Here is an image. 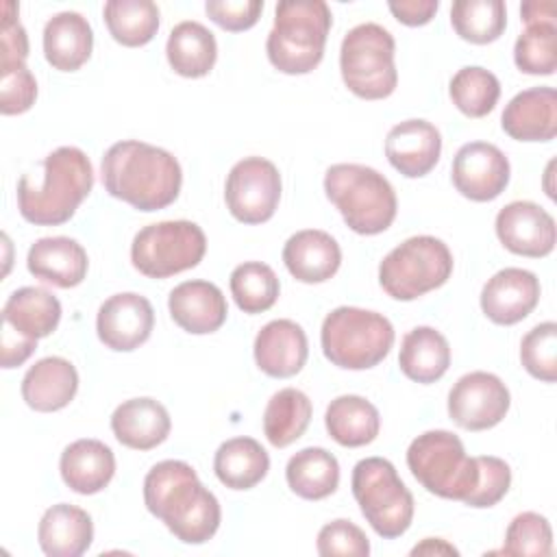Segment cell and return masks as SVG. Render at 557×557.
Here are the masks:
<instances>
[{"label": "cell", "instance_id": "cell-1", "mask_svg": "<svg viewBox=\"0 0 557 557\" xmlns=\"http://www.w3.org/2000/svg\"><path fill=\"white\" fill-rule=\"evenodd\" d=\"M144 503L183 544L209 542L222 520L215 494L181 459H165L148 470L144 479Z\"/></svg>", "mask_w": 557, "mask_h": 557}, {"label": "cell", "instance_id": "cell-2", "mask_svg": "<svg viewBox=\"0 0 557 557\" xmlns=\"http://www.w3.org/2000/svg\"><path fill=\"white\" fill-rule=\"evenodd\" d=\"M100 170L104 189L139 211L170 207L183 185V170L176 157L139 139L115 141L104 152Z\"/></svg>", "mask_w": 557, "mask_h": 557}, {"label": "cell", "instance_id": "cell-3", "mask_svg": "<svg viewBox=\"0 0 557 557\" xmlns=\"http://www.w3.org/2000/svg\"><path fill=\"white\" fill-rule=\"evenodd\" d=\"M94 187L89 157L76 146H61L41 161V172L24 174L17 183V209L37 226L67 222Z\"/></svg>", "mask_w": 557, "mask_h": 557}, {"label": "cell", "instance_id": "cell-4", "mask_svg": "<svg viewBox=\"0 0 557 557\" xmlns=\"http://www.w3.org/2000/svg\"><path fill=\"white\" fill-rule=\"evenodd\" d=\"M331 24V9L322 0H281L265 41L270 63L283 74L315 70L324 57Z\"/></svg>", "mask_w": 557, "mask_h": 557}, {"label": "cell", "instance_id": "cell-5", "mask_svg": "<svg viewBox=\"0 0 557 557\" xmlns=\"http://www.w3.org/2000/svg\"><path fill=\"white\" fill-rule=\"evenodd\" d=\"M324 191L348 228L359 235L387 231L398 211L392 183L374 168L361 163L331 165L324 174Z\"/></svg>", "mask_w": 557, "mask_h": 557}, {"label": "cell", "instance_id": "cell-6", "mask_svg": "<svg viewBox=\"0 0 557 557\" xmlns=\"http://www.w3.org/2000/svg\"><path fill=\"white\" fill-rule=\"evenodd\" d=\"M320 344L333 366L368 370L389 355L394 326L383 313L361 307H337L322 322Z\"/></svg>", "mask_w": 557, "mask_h": 557}, {"label": "cell", "instance_id": "cell-7", "mask_svg": "<svg viewBox=\"0 0 557 557\" xmlns=\"http://www.w3.org/2000/svg\"><path fill=\"white\" fill-rule=\"evenodd\" d=\"M407 466L426 492L461 503L479 476L476 457H468L463 442L444 429L418 435L407 448Z\"/></svg>", "mask_w": 557, "mask_h": 557}, {"label": "cell", "instance_id": "cell-8", "mask_svg": "<svg viewBox=\"0 0 557 557\" xmlns=\"http://www.w3.org/2000/svg\"><path fill=\"white\" fill-rule=\"evenodd\" d=\"M394 50V37L381 24L363 22L352 26L339 48L344 85L363 100L392 96L398 85Z\"/></svg>", "mask_w": 557, "mask_h": 557}, {"label": "cell", "instance_id": "cell-9", "mask_svg": "<svg viewBox=\"0 0 557 557\" xmlns=\"http://www.w3.org/2000/svg\"><path fill=\"white\" fill-rule=\"evenodd\" d=\"M350 487L363 518L381 537H400L411 527L413 496L400 481L392 461L383 457L357 461Z\"/></svg>", "mask_w": 557, "mask_h": 557}, {"label": "cell", "instance_id": "cell-10", "mask_svg": "<svg viewBox=\"0 0 557 557\" xmlns=\"http://www.w3.org/2000/svg\"><path fill=\"white\" fill-rule=\"evenodd\" d=\"M453 274L448 246L433 235H416L392 248L379 265L383 292L396 300H416L442 287Z\"/></svg>", "mask_w": 557, "mask_h": 557}, {"label": "cell", "instance_id": "cell-11", "mask_svg": "<svg viewBox=\"0 0 557 557\" xmlns=\"http://www.w3.org/2000/svg\"><path fill=\"white\" fill-rule=\"evenodd\" d=\"M207 252L205 231L189 220L144 226L131 244V261L148 278H168L196 268Z\"/></svg>", "mask_w": 557, "mask_h": 557}, {"label": "cell", "instance_id": "cell-12", "mask_svg": "<svg viewBox=\"0 0 557 557\" xmlns=\"http://www.w3.org/2000/svg\"><path fill=\"white\" fill-rule=\"evenodd\" d=\"M224 200L231 215L244 224L268 222L281 200V174L263 157L237 161L224 183Z\"/></svg>", "mask_w": 557, "mask_h": 557}, {"label": "cell", "instance_id": "cell-13", "mask_svg": "<svg viewBox=\"0 0 557 557\" xmlns=\"http://www.w3.org/2000/svg\"><path fill=\"white\" fill-rule=\"evenodd\" d=\"M507 385L492 372H468L448 392V416L466 431L496 426L509 411Z\"/></svg>", "mask_w": 557, "mask_h": 557}, {"label": "cell", "instance_id": "cell-14", "mask_svg": "<svg viewBox=\"0 0 557 557\" xmlns=\"http://www.w3.org/2000/svg\"><path fill=\"white\" fill-rule=\"evenodd\" d=\"M509 159L490 141L463 144L450 168L455 189L474 202L498 198L509 183Z\"/></svg>", "mask_w": 557, "mask_h": 557}, {"label": "cell", "instance_id": "cell-15", "mask_svg": "<svg viewBox=\"0 0 557 557\" xmlns=\"http://www.w3.org/2000/svg\"><path fill=\"white\" fill-rule=\"evenodd\" d=\"M154 311L146 296L122 292L109 296L96 315L98 339L117 352L139 348L152 333Z\"/></svg>", "mask_w": 557, "mask_h": 557}, {"label": "cell", "instance_id": "cell-16", "mask_svg": "<svg viewBox=\"0 0 557 557\" xmlns=\"http://www.w3.org/2000/svg\"><path fill=\"white\" fill-rule=\"evenodd\" d=\"M496 235L500 244L522 257H546L557 242V226L553 215L531 200H513L496 215Z\"/></svg>", "mask_w": 557, "mask_h": 557}, {"label": "cell", "instance_id": "cell-17", "mask_svg": "<svg viewBox=\"0 0 557 557\" xmlns=\"http://www.w3.org/2000/svg\"><path fill=\"white\" fill-rule=\"evenodd\" d=\"M540 302V281L522 268L498 270L481 289V309L494 324H516Z\"/></svg>", "mask_w": 557, "mask_h": 557}, {"label": "cell", "instance_id": "cell-18", "mask_svg": "<svg viewBox=\"0 0 557 557\" xmlns=\"http://www.w3.org/2000/svg\"><path fill=\"white\" fill-rule=\"evenodd\" d=\"M442 152V135L426 120H405L389 128L385 157L394 170L407 178L426 176Z\"/></svg>", "mask_w": 557, "mask_h": 557}, {"label": "cell", "instance_id": "cell-19", "mask_svg": "<svg viewBox=\"0 0 557 557\" xmlns=\"http://www.w3.org/2000/svg\"><path fill=\"white\" fill-rule=\"evenodd\" d=\"M168 309L172 320L191 335L218 331L228 313L222 289L202 278L178 283L168 296Z\"/></svg>", "mask_w": 557, "mask_h": 557}, {"label": "cell", "instance_id": "cell-20", "mask_svg": "<svg viewBox=\"0 0 557 557\" xmlns=\"http://www.w3.org/2000/svg\"><path fill=\"white\" fill-rule=\"evenodd\" d=\"M255 361L261 372L274 379H289L302 370L309 357V342L294 320H272L255 337Z\"/></svg>", "mask_w": 557, "mask_h": 557}, {"label": "cell", "instance_id": "cell-21", "mask_svg": "<svg viewBox=\"0 0 557 557\" xmlns=\"http://www.w3.org/2000/svg\"><path fill=\"white\" fill-rule=\"evenodd\" d=\"M503 131L518 141H550L557 135V94L553 87H531L516 94L503 115Z\"/></svg>", "mask_w": 557, "mask_h": 557}, {"label": "cell", "instance_id": "cell-22", "mask_svg": "<svg viewBox=\"0 0 557 557\" xmlns=\"http://www.w3.org/2000/svg\"><path fill=\"white\" fill-rule=\"evenodd\" d=\"M28 272L54 287L70 289L85 281L89 259L85 248L72 237H41L26 255Z\"/></svg>", "mask_w": 557, "mask_h": 557}, {"label": "cell", "instance_id": "cell-23", "mask_svg": "<svg viewBox=\"0 0 557 557\" xmlns=\"http://www.w3.org/2000/svg\"><path fill=\"white\" fill-rule=\"evenodd\" d=\"M283 263L300 283H324L339 270L342 248L326 231L305 228L285 242Z\"/></svg>", "mask_w": 557, "mask_h": 557}, {"label": "cell", "instance_id": "cell-24", "mask_svg": "<svg viewBox=\"0 0 557 557\" xmlns=\"http://www.w3.org/2000/svg\"><path fill=\"white\" fill-rule=\"evenodd\" d=\"M172 420L168 409L148 396L124 400L111 416L115 440L133 450H150L163 444L170 435Z\"/></svg>", "mask_w": 557, "mask_h": 557}, {"label": "cell", "instance_id": "cell-25", "mask_svg": "<svg viewBox=\"0 0 557 557\" xmlns=\"http://www.w3.org/2000/svg\"><path fill=\"white\" fill-rule=\"evenodd\" d=\"M59 470L72 492L83 496L98 494L115 474V455L104 442L83 437L63 448Z\"/></svg>", "mask_w": 557, "mask_h": 557}, {"label": "cell", "instance_id": "cell-26", "mask_svg": "<svg viewBox=\"0 0 557 557\" xmlns=\"http://www.w3.org/2000/svg\"><path fill=\"white\" fill-rule=\"evenodd\" d=\"M78 392V372L63 357H44L22 379L24 403L41 413L67 407Z\"/></svg>", "mask_w": 557, "mask_h": 557}, {"label": "cell", "instance_id": "cell-27", "mask_svg": "<svg viewBox=\"0 0 557 557\" xmlns=\"http://www.w3.org/2000/svg\"><path fill=\"white\" fill-rule=\"evenodd\" d=\"M37 540L48 557H81L94 540L91 516L76 505H52L39 520Z\"/></svg>", "mask_w": 557, "mask_h": 557}, {"label": "cell", "instance_id": "cell-28", "mask_svg": "<svg viewBox=\"0 0 557 557\" xmlns=\"http://www.w3.org/2000/svg\"><path fill=\"white\" fill-rule=\"evenodd\" d=\"M94 30L76 11L54 13L44 26L46 61L61 72H76L91 57Z\"/></svg>", "mask_w": 557, "mask_h": 557}, {"label": "cell", "instance_id": "cell-29", "mask_svg": "<svg viewBox=\"0 0 557 557\" xmlns=\"http://www.w3.org/2000/svg\"><path fill=\"white\" fill-rule=\"evenodd\" d=\"M59 320L61 302L44 287H20L2 307V322L28 339L48 337L59 326Z\"/></svg>", "mask_w": 557, "mask_h": 557}, {"label": "cell", "instance_id": "cell-30", "mask_svg": "<svg viewBox=\"0 0 557 557\" xmlns=\"http://www.w3.org/2000/svg\"><path fill=\"white\" fill-rule=\"evenodd\" d=\"M165 57L178 76L200 78L213 70L218 59V44L205 24L185 20L170 30Z\"/></svg>", "mask_w": 557, "mask_h": 557}, {"label": "cell", "instance_id": "cell-31", "mask_svg": "<svg viewBox=\"0 0 557 557\" xmlns=\"http://www.w3.org/2000/svg\"><path fill=\"white\" fill-rule=\"evenodd\" d=\"M398 366L416 383L429 385L440 381L450 366L448 339L433 326L411 329L400 342Z\"/></svg>", "mask_w": 557, "mask_h": 557}, {"label": "cell", "instance_id": "cell-32", "mask_svg": "<svg viewBox=\"0 0 557 557\" xmlns=\"http://www.w3.org/2000/svg\"><path fill=\"white\" fill-rule=\"evenodd\" d=\"M329 435L348 448H359L376 440L381 429L379 409L363 396L344 394L329 403L324 413Z\"/></svg>", "mask_w": 557, "mask_h": 557}, {"label": "cell", "instance_id": "cell-33", "mask_svg": "<svg viewBox=\"0 0 557 557\" xmlns=\"http://www.w3.org/2000/svg\"><path fill=\"white\" fill-rule=\"evenodd\" d=\"M270 457L265 448L252 437H233L220 444L213 457V472L218 481L231 490H250L265 479Z\"/></svg>", "mask_w": 557, "mask_h": 557}, {"label": "cell", "instance_id": "cell-34", "mask_svg": "<svg viewBox=\"0 0 557 557\" xmlns=\"http://www.w3.org/2000/svg\"><path fill=\"white\" fill-rule=\"evenodd\" d=\"M285 479L296 496L305 500H322L339 485V463L326 448L307 446L289 457Z\"/></svg>", "mask_w": 557, "mask_h": 557}, {"label": "cell", "instance_id": "cell-35", "mask_svg": "<svg viewBox=\"0 0 557 557\" xmlns=\"http://www.w3.org/2000/svg\"><path fill=\"white\" fill-rule=\"evenodd\" d=\"M311 400L296 387H283L265 405L263 433L274 448L294 444L311 422Z\"/></svg>", "mask_w": 557, "mask_h": 557}, {"label": "cell", "instance_id": "cell-36", "mask_svg": "<svg viewBox=\"0 0 557 557\" xmlns=\"http://www.w3.org/2000/svg\"><path fill=\"white\" fill-rule=\"evenodd\" d=\"M102 15L111 37L128 48L146 46L159 30V7L152 0H109Z\"/></svg>", "mask_w": 557, "mask_h": 557}, {"label": "cell", "instance_id": "cell-37", "mask_svg": "<svg viewBox=\"0 0 557 557\" xmlns=\"http://www.w3.org/2000/svg\"><path fill=\"white\" fill-rule=\"evenodd\" d=\"M455 33L470 44H492L507 26L503 0H457L450 7Z\"/></svg>", "mask_w": 557, "mask_h": 557}, {"label": "cell", "instance_id": "cell-38", "mask_svg": "<svg viewBox=\"0 0 557 557\" xmlns=\"http://www.w3.org/2000/svg\"><path fill=\"white\" fill-rule=\"evenodd\" d=\"M231 294L244 313L268 311L281 292L278 276L263 261H244L231 272Z\"/></svg>", "mask_w": 557, "mask_h": 557}, {"label": "cell", "instance_id": "cell-39", "mask_svg": "<svg viewBox=\"0 0 557 557\" xmlns=\"http://www.w3.org/2000/svg\"><path fill=\"white\" fill-rule=\"evenodd\" d=\"M448 94L453 104L468 117H483L487 115L500 96L498 78L481 67V65H466L457 70L448 83Z\"/></svg>", "mask_w": 557, "mask_h": 557}, {"label": "cell", "instance_id": "cell-40", "mask_svg": "<svg viewBox=\"0 0 557 557\" xmlns=\"http://www.w3.org/2000/svg\"><path fill=\"white\" fill-rule=\"evenodd\" d=\"M513 61L520 72L548 76L557 70V26L555 22H533L518 35Z\"/></svg>", "mask_w": 557, "mask_h": 557}, {"label": "cell", "instance_id": "cell-41", "mask_svg": "<svg viewBox=\"0 0 557 557\" xmlns=\"http://www.w3.org/2000/svg\"><path fill=\"white\" fill-rule=\"evenodd\" d=\"M503 553L522 557H548L553 553L550 522L537 511L518 513L505 531Z\"/></svg>", "mask_w": 557, "mask_h": 557}, {"label": "cell", "instance_id": "cell-42", "mask_svg": "<svg viewBox=\"0 0 557 557\" xmlns=\"http://www.w3.org/2000/svg\"><path fill=\"white\" fill-rule=\"evenodd\" d=\"M520 361L531 376L544 383L557 381V324L555 322H542L522 337Z\"/></svg>", "mask_w": 557, "mask_h": 557}, {"label": "cell", "instance_id": "cell-43", "mask_svg": "<svg viewBox=\"0 0 557 557\" xmlns=\"http://www.w3.org/2000/svg\"><path fill=\"white\" fill-rule=\"evenodd\" d=\"M476 466H479L476 485L463 503L468 507H476V509L494 507L509 492L511 468L505 459L494 457V455L476 457Z\"/></svg>", "mask_w": 557, "mask_h": 557}, {"label": "cell", "instance_id": "cell-44", "mask_svg": "<svg viewBox=\"0 0 557 557\" xmlns=\"http://www.w3.org/2000/svg\"><path fill=\"white\" fill-rule=\"evenodd\" d=\"M318 553L322 557H368L370 555V542L368 535L350 520L337 518L326 522L318 533Z\"/></svg>", "mask_w": 557, "mask_h": 557}, {"label": "cell", "instance_id": "cell-45", "mask_svg": "<svg viewBox=\"0 0 557 557\" xmlns=\"http://www.w3.org/2000/svg\"><path fill=\"white\" fill-rule=\"evenodd\" d=\"M0 111L2 115H20L35 104L37 81L26 65L0 72Z\"/></svg>", "mask_w": 557, "mask_h": 557}, {"label": "cell", "instance_id": "cell-46", "mask_svg": "<svg viewBox=\"0 0 557 557\" xmlns=\"http://www.w3.org/2000/svg\"><path fill=\"white\" fill-rule=\"evenodd\" d=\"M28 35L17 20V4H2V28H0V72L17 65H26Z\"/></svg>", "mask_w": 557, "mask_h": 557}, {"label": "cell", "instance_id": "cell-47", "mask_svg": "<svg viewBox=\"0 0 557 557\" xmlns=\"http://www.w3.org/2000/svg\"><path fill=\"white\" fill-rule=\"evenodd\" d=\"M205 11L220 28L239 33L257 24L263 11V0H207Z\"/></svg>", "mask_w": 557, "mask_h": 557}, {"label": "cell", "instance_id": "cell-48", "mask_svg": "<svg viewBox=\"0 0 557 557\" xmlns=\"http://www.w3.org/2000/svg\"><path fill=\"white\" fill-rule=\"evenodd\" d=\"M37 348V339H28L15 333L11 326L2 324V342H0V366L15 368L22 366Z\"/></svg>", "mask_w": 557, "mask_h": 557}, {"label": "cell", "instance_id": "cell-49", "mask_svg": "<svg viewBox=\"0 0 557 557\" xmlns=\"http://www.w3.org/2000/svg\"><path fill=\"white\" fill-rule=\"evenodd\" d=\"M392 15L407 26H422L437 13V0H394L387 4Z\"/></svg>", "mask_w": 557, "mask_h": 557}, {"label": "cell", "instance_id": "cell-50", "mask_svg": "<svg viewBox=\"0 0 557 557\" xmlns=\"http://www.w3.org/2000/svg\"><path fill=\"white\" fill-rule=\"evenodd\" d=\"M520 15L527 24L533 22H555V2L553 0H529L522 2Z\"/></svg>", "mask_w": 557, "mask_h": 557}, {"label": "cell", "instance_id": "cell-51", "mask_svg": "<svg viewBox=\"0 0 557 557\" xmlns=\"http://www.w3.org/2000/svg\"><path fill=\"white\" fill-rule=\"evenodd\" d=\"M457 553L459 550L453 544L440 537H426L422 544H416L411 548V555H457Z\"/></svg>", "mask_w": 557, "mask_h": 557}]
</instances>
